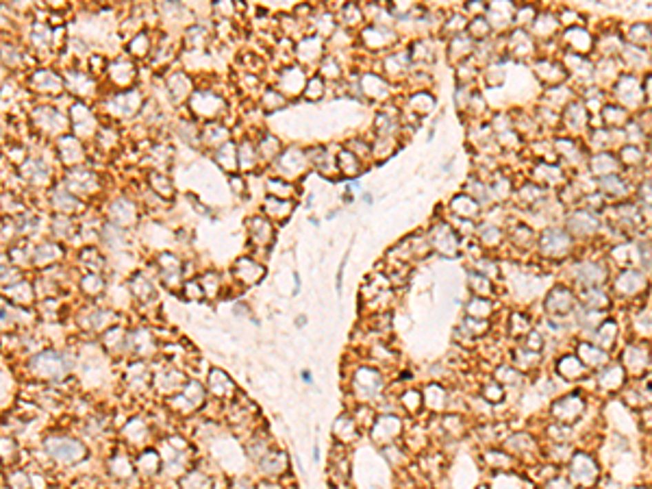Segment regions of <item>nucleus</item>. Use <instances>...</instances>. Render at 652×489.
Masks as SVG:
<instances>
[{"label":"nucleus","mask_w":652,"mask_h":489,"mask_svg":"<svg viewBox=\"0 0 652 489\" xmlns=\"http://www.w3.org/2000/svg\"><path fill=\"white\" fill-rule=\"evenodd\" d=\"M576 305V300L572 296V292L563 290V287H557V290L550 292V298L546 300V309L550 313H570Z\"/></svg>","instance_id":"7ed1b4c3"},{"label":"nucleus","mask_w":652,"mask_h":489,"mask_svg":"<svg viewBox=\"0 0 652 489\" xmlns=\"http://www.w3.org/2000/svg\"><path fill=\"white\" fill-rule=\"evenodd\" d=\"M544 489H576V487L568 477H550L544 483Z\"/></svg>","instance_id":"39448f33"},{"label":"nucleus","mask_w":652,"mask_h":489,"mask_svg":"<svg viewBox=\"0 0 652 489\" xmlns=\"http://www.w3.org/2000/svg\"><path fill=\"white\" fill-rule=\"evenodd\" d=\"M568 479L578 489H591L600 485V468L596 463V459L585 452L572 455L570 466H568Z\"/></svg>","instance_id":"f257e3e1"},{"label":"nucleus","mask_w":652,"mask_h":489,"mask_svg":"<svg viewBox=\"0 0 652 489\" xmlns=\"http://www.w3.org/2000/svg\"><path fill=\"white\" fill-rule=\"evenodd\" d=\"M633 489H650V487H633Z\"/></svg>","instance_id":"423d86ee"},{"label":"nucleus","mask_w":652,"mask_h":489,"mask_svg":"<svg viewBox=\"0 0 652 489\" xmlns=\"http://www.w3.org/2000/svg\"><path fill=\"white\" fill-rule=\"evenodd\" d=\"M583 407H585V405H583V402H578L576 396H568V398L559 400L557 405L552 407V415H555L559 424L574 422V418H576L580 411H583Z\"/></svg>","instance_id":"f03ea898"},{"label":"nucleus","mask_w":652,"mask_h":489,"mask_svg":"<svg viewBox=\"0 0 652 489\" xmlns=\"http://www.w3.org/2000/svg\"><path fill=\"white\" fill-rule=\"evenodd\" d=\"M580 361L585 363V368H604L607 350L596 346V343H583L580 346Z\"/></svg>","instance_id":"20e7f679"}]
</instances>
